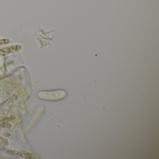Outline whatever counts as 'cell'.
<instances>
[{"label": "cell", "mask_w": 159, "mask_h": 159, "mask_svg": "<svg viewBox=\"0 0 159 159\" xmlns=\"http://www.w3.org/2000/svg\"><path fill=\"white\" fill-rule=\"evenodd\" d=\"M16 98H17V96H16V95L14 94L12 96L11 98L7 102V106L8 107H9L11 106L12 104H13L14 101L16 99Z\"/></svg>", "instance_id": "obj_1"}]
</instances>
